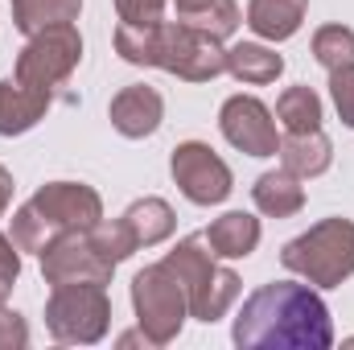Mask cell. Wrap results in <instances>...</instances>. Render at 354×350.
Instances as JSON below:
<instances>
[{"label":"cell","instance_id":"obj_8","mask_svg":"<svg viewBox=\"0 0 354 350\" xmlns=\"http://www.w3.org/2000/svg\"><path fill=\"white\" fill-rule=\"evenodd\" d=\"M79 62H83V37H79V29H75V25H54V29L33 33V37L21 46L17 66H12V79H17L21 87L54 95V87L66 83Z\"/></svg>","mask_w":354,"mask_h":350},{"label":"cell","instance_id":"obj_20","mask_svg":"<svg viewBox=\"0 0 354 350\" xmlns=\"http://www.w3.org/2000/svg\"><path fill=\"white\" fill-rule=\"evenodd\" d=\"M124 219H128V227L136 231V243H140V248L165 243L177 227V214L165 198H136V202L124 210Z\"/></svg>","mask_w":354,"mask_h":350},{"label":"cell","instance_id":"obj_12","mask_svg":"<svg viewBox=\"0 0 354 350\" xmlns=\"http://www.w3.org/2000/svg\"><path fill=\"white\" fill-rule=\"evenodd\" d=\"M107 120H111V128H115L120 136L145 140V136H153V132L161 128V120H165V99H161V91L149 87V83H132V87H124L111 99Z\"/></svg>","mask_w":354,"mask_h":350},{"label":"cell","instance_id":"obj_13","mask_svg":"<svg viewBox=\"0 0 354 350\" xmlns=\"http://www.w3.org/2000/svg\"><path fill=\"white\" fill-rule=\"evenodd\" d=\"M260 235H264V227L248 210H227L206 227V243L218 260H248L260 248Z\"/></svg>","mask_w":354,"mask_h":350},{"label":"cell","instance_id":"obj_10","mask_svg":"<svg viewBox=\"0 0 354 350\" xmlns=\"http://www.w3.org/2000/svg\"><path fill=\"white\" fill-rule=\"evenodd\" d=\"M41 276L46 284H111L115 276V264L107 260L95 243H91V231H66L58 235L46 252H41Z\"/></svg>","mask_w":354,"mask_h":350},{"label":"cell","instance_id":"obj_4","mask_svg":"<svg viewBox=\"0 0 354 350\" xmlns=\"http://www.w3.org/2000/svg\"><path fill=\"white\" fill-rule=\"evenodd\" d=\"M161 264L181 280V288L189 297V317H198L206 326H214L218 317H227V309L239 301V276L214 260L206 235L177 239V248Z\"/></svg>","mask_w":354,"mask_h":350},{"label":"cell","instance_id":"obj_5","mask_svg":"<svg viewBox=\"0 0 354 350\" xmlns=\"http://www.w3.org/2000/svg\"><path fill=\"white\" fill-rule=\"evenodd\" d=\"M280 264L313 288H338L354 276V219L334 214L313 223L305 235L280 248Z\"/></svg>","mask_w":354,"mask_h":350},{"label":"cell","instance_id":"obj_15","mask_svg":"<svg viewBox=\"0 0 354 350\" xmlns=\"http://www.w3.org/2000/svg\"><path fill=\"white\" fill-rule=\"evenodd\" d=\"M252 202H256V210L268 214V219H292V214H301V206H305V185H301L297 174H288V169L280 165V169H268V174L256 177Z\"/></svg>","mask_w":354,"mask_h":350},{"label":"cell","instance_id":"obj_16","mask_svg":"<svg viewBox=\"0 0 354 350\" xmlns=\"http://www.w3.org/2000/svg\"><path fill=\"white\" fill-rule=\"evenodd\" d=\"M309 0H248V25L264 42H288L305 25Z\"/></svg>","mask_w":354,"mask_h":350},{"label":"cell","instance_id":"obj_28","mask_svg":"<svg viewBox=\"0 0 354 350\" xmlns=\"http://www.w3.org/2000/svg\"><path fill=\"white\" fill-rule=\"evenodd\" d=\"M12 347H29V326H25L21 313L0 309V350H12Z\"/></svg>","mask_w":354,"mask_h":350},{"label":"cell","instance_id":"obj_7","mask_svg":"<svg viewBox=\"0 0 354 350\" xmlns=\"http://www.w3.org/2000/svg\"><path fill=\"white\" fill-rule=\"evenodd\" d=\"M132 309L149 347H169L189 317V297L165 264H149L132 276Z\"/></svg>","mask_w":354,"mask_h":350},{"label":"cell","instance_id":"obj_23","mask_svg":"<svg viewBox=\"0 0 354 350\" xmlns=\"http://www.w3.org/2000/svg\"><path fill=\"white\" fill-rule=\"evenodd\" d=\"M91 243H95L107 260L115 264V268L140 252L136 231L128 227V219H124V214H120V219H103V223H95V227H91Z\"/></svg>","mask_w":354,"mask_h":350},{"label":"cell","instance_id":"obj_17","mask_svg":"<svg viewBox=\"0 0 354 350\" xmlns=\"http://www.w3.org/2000/svg\"><path fill=\"white\" fill-rule=\"evenodd\" d=\"M50 111V95L33 87H21L17 79L0 83V136H21L37 128V120Z\"/></svg>","mask_w":354,"mask_h":350},{"label":"cell","instance_id":"obj_29","mask_svg":"<svg viewBox=\"0 0 354 350\" xmlns=\"http://www.w3.org/2000/svg\"><path fill=\"white\" fill-rule=\"evenodd\" d=\"M12 190H17V185H12V174L0 165V219H4V210H8V202H12Z\"/></svg>","mask_w":354,"mask_h":350},{"label":"cell","instance_id":"obj_27","mask_svg":"<svg viewBox=\"0 0 354 350\" xmlns=\"http://www.w3.org/2000/svg\"><path fill=\"white\" fill-rule=\"evenodd\" d=\"M165 4L169 0H115V12L124 25H157L165 21Z\"/></svg>","mask_w":354,"mask_h":350},{"label":"cell","instance_id":"obj_2","mask_svg":"<svg viewBox=\"0 0 354 350\" xmlns=\"http://www.w3.org/2000/svg\"><path fill=\"white\" fill-rule=\"evenodd\" d=\"M115 54L132 66H157L185 83H210L227 75V50L218 37L189 29L181 21H157V25H124L115 29Z\"/></svg>","mask_w":354,"mask_h":350},{"label":"cell","instance_id":"obj_19","mask_svg":"<svg viewBox=\"0 0 354 350\" xmlns=\"http://www.w3.org/2000/svg\"><path fill=\"white\" fill-rule=\"evenodd\" d=\"M83 12V0H12V25L33 37L54 25H75Z\"/></svg>","mask_w":354,"mask_h":350},{"label":"cell","instance_id":"obj_6","mask_svg":"<svg viewBox=\"0 0 354 350\" xmlns=\"http://www.w3.org/2000/svg\"><path fill=\"white\" fill-rule=\"evenodd\" d=\"M46 330L54 342L95 347L111 330V297L107 284H58L46 301Z\"/></svg>","mask_w":354,"mask_h":350},{"label":"cell","instance_id":"obj_25","mask_svg":"<svg viewBox=\"0 0 354 350\" xmlns=\"http://www.w3.org/2000/svg\"><path fill=\"white\" fill-rule=\"evenodd\" d=\"M330 99H334V107H338V120H342L346 128H354V62L330 71Z\"/></svg>","mask_w":354,"mask_h":350},{"label":"cell","instance_id":"obj_30","mask_svg":"<svg viewBox=\"0 0 354 350\" xmlns=\"http://www.w3.org/2000/svg\"><path fill=\"white\" fill-rule=\"evenodd\" d=\"M174 4H177V17H181V12H194V8H202L206 0H174Z\"/></svg>","mask_w":354,"mask_h":350},{"label":"cell","instance_id":"obj_1","mask_svg":"<svg viewBox=\"0 0 354 350\" xmlns=\"http://www.w3.org/2000/svg\"><path fill=\"white\" fill-rule=\"evenodd\" d=\"M231 342L239 350H330L334 322L309 280H272L239 305Z\"/></svg>","mask_w":354,"mask_h":350},{"label":"cell","instance_id":"obj_9","mask_svg":"<svg viewBox=\"0 0 354 350\" xmlns=\"http://www.w3.org/2000/svg\"><path fill=\"white\" fill-rule=\"evenodd\" d=\"M169 174H174L177 190L194 202V206H218L231 198L235 177L231 165L202 140H181L169 153Z\"/></svg>","mask_w":354,"mask_h":350},{"label":"cell","instance_id":"obj_11","mask_svg":"<svg viewBox=\"0 0 354 350\" xmlns=\"http://www.w3.org/2000/svg\"><path fill=\"white\" fill-rule=\"evenodd\" d=\"M218 128H223L227 145L248 153V157H276L280 153L276 120H272L268 103L256 95H231L218 111Z\"/></svg>","mask_w":354,"mask_h":350},{"label":"cell","instance_id":"obj_22","mask_svg":"<svg viewBox=\"0 0 354 350\" xmlns=\"http://www.w3.org/2000/svg\"><path fill=\"white\" fill-rule=\"evenodd\" d=\"M181 25H189V29H202V33H210V37H218V42H227L235 29H239V4L235 0H206L202 8H194V12H181L177 17Z\"/></svg>","mask_w":354,"mask_h":350},{"label":"cell","instance_id":"obj_3","mask_svg":"<svg viewBox=\"0 0 354 350\" xmlns=\"http://www.w3.org/2000/svg\"><path fill=\"white\" fill-rule=\"evenodd\" d=\"M103 223V198L87 181H46L25 206L12 210V243L21 252L41 256L58 235L66 231H91Z\"/></svg>","mask_w":354,"mask_h":350},{"label":"cell","instance_id":"obj_24","mask_svg":"<svg viewBox=\"0 0 354 350\" xmlns=\"http://www.w3.org/2000/svg\"><path fill=\"white\" fill-rule=\"evenodd\" d=\"M313 58L326 71H338V66L354 62V29L351 25H322L313 33Z\"/></svg>","mask_w":354,"mask_h":350},{"label":"cell","instance_id":"obj_14","mask_svg":"<svg viewBox=\"0 0 354 350\" xmlns=\"http://www.w3.org/2000/svg\"><path fill=\"white\" fill-rule=\"evenodd\" d=\"M280 165L288 174H297L301 181L305 177H322L330 165H334V145L322 128L313 132H288L280 140Z\"/></svg>","mask_w":354,"mask_h":350},{"label":"cell","instance_id":"obj_21","mask_svg":"<svg viewBox=\"0 0 354 350\" xmlns=\"http://www.w3.org/2000/svg\"><path fill=\"white\" fill-rule=\"evenodd\" d=\"M276 120L284 132H313L322 128V95L313 87H288L276 99Z\"/></svg>","mask_w":354,"mask_h":350},{"label":"cell","instance_id":"obj_18","mask_svg":"<svg viewBox=\"0 0 354 350\" xmlns=\"http://www.w3.org/2000/svg\"><path fill=\"white\" fill-rule=\"evenodd\" d=\"M227 75L248 87H268L284 75V58L264 42H235L227 50Z\"/></svg>","mask_w":354,"mask_h":350},{"label":"cell","instance_id":"obj_26","mask_svg":"<svg viewBox=\"0 0 354 350\" xmlns=\"http://www.w3.org/2000/svg\"><path fill=\"white\" fill-rule=\"evenodd\" d=\"M17 276H21V248L12 243V235H0V309L17 288Z\"/></svg>","mask_w":354,"mask_h":350}]
</instances>
